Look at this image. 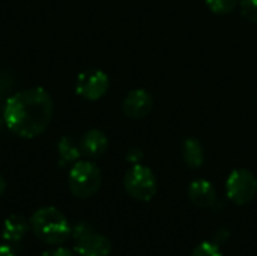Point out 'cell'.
<instances>
[{
  "label": "cell",
  "instance_id": "1",
  "mask_svg": "<svg viewBox=\"0 0 257 256\" xmlns=\"http://www.w3.org/2000/svg\"><path fill=\"white\" fill-rule=\"evenodd\" d=\"M51 118L53 100L42 88H30L14 94L3 109L6 127L24 139H33L44 133Z\"/></svg>",
  "mask_w": 257,
  "mask_h": 256
},
{
  "label": "cell",
  "instance_id": "2",
  "mask_svg": "<svg viewBox=\"0 0 257 256\" xmlns=\"http://www.w3.org/2000/svg\"><path fill=\"white\" fill-rule=\"evenodd\" d=\"M29 222L35 237L48 246L63 244L72 232L66 217L54 207H42L36 210Z\"/></svg>",
  "mask_w": 257,
  "mask_h": 256
},
{
  "label": "cell",
  "instance_id": "3",
  "mask_svg": "<svg viewBox=\"0 0 257 256\" xmlns=\"http://www.w3.org/2000/svg\"><path fill=\"white\" fill-rule=\"evenodd\" d=\"M101 184H102L101 170L95 163L89 160L75 161V164L69 170L68 186L71 193L78 199L92 198L101 189Z\"/></svg>",
  "mask_w": 257,
  "mask_h": 256
},
{
  "label": "cell",
  "instance_id": "4",
  "mask_svg": "<svg viewBox=\"0 0 257 256\" xmlns=\"http://www.w3.org/2000/svg\"><path fill=\"white\" fill-rule=\"evenodd\" d=\"M71 237L78 256H110L111 253V241L96 232L89 223H77L72 228Z\"/></svg>",
  "mask_w": 257,
  "mask_h": 256
},
{
  "label": "cell",
  "instance_id": "5",
  "mask_svg": "<svg viewBox=\"0 0 257 256\" xmlns=\"http://www.w3.org/2000/svg\"><path fill=\"white\" fill-rule=\"evenodd\" d=\"M123 187L133 199L149 202L158 192V181L148 166L137 163L126 170L123 177Z\"/></svg>",
  "mask_w": 257,
  "mask_h": 256
},
{
  "label": "cell",
  "instance_id": "6",
  "mask_svg": "<svg viewBox=\"0 0 257 256\" xmlns=\"http://www.w3.org/2000/svg\"><path fill=\"white\" fill-rule=\"evenodd\" d=\"M227 198L236 205L251 202L257 195V178L248 169L233 170L226 181Z\"/></svg>",
  "mask_w": 257,
  "mask_h": 256
},
{
  "label": "cell",
  "instance_id": "7",
  "mask_svg": "<svg viewBox=\"0 0 257 256\" xmlns=\"http://www.w3.org/2000/svg\"><path fill=\"white\" fill-rule=\"evenodd\" d=\"M110 86L107 74L101 69H87L78 74L75 81V92L90 101L102 98Z\"/></svg>",
  "mask_w": 257,
  "mask_h": 256
},
{
  "label": "cell",
  "instance_id": "8",
  "mask_svg": "<svg viewBox=\"0 0 257 256\" xmlns=\"http://www.w3.org/2000/svg\"><path fill=\"white\" fill-rule=\"evenodd\" d=\"M152 106H154V100L148 91L134 89L125 97L122 103V110L131 119H142L151 113Z\"/></svg>",
  "mask_w": 257,
  "mask_h": 256
},
{
  "label": "cell",
  "instance_id": "9",
  "mask_svg": "<svg viewBox=\"0 0 257 256\" xmlns=\"http://www.w3.org/2000/svg\"><path fill=\"white\" fill-rule=\"evenodd\" d=\"M190 201L200 208H209L217 202V190L208 180H194L188 186Z\"/></svg>",
  "mask_w": 257,
  "mask_h": 256
},
{
  "label": "cell",
  "instance_id": "10",
  "mask_svg": "<svg viewBox=\"0 0 257 256\" xmlns=\"http://www.w3.org/2000/svg\"><path fill=\"white\" fill-rule=\"evenodd\" d=\"M107 148H108V139L105 133L101 130L87 131L80 142L81 154L86 155L87 158H99L101 155L105 154Z\"/></svg>",
  "mask_w": 257,
  "mask_h": 256
},
{
  "label": "cell",
  "instance_id": "11",
  "mask_svg": "<svg viewBox=\"0 0 257 256\" xmlns=\"http://www.w3.org/2000/svg\"><path fill=\"white\" fill-rule=\"evenodd\" d=\"M30 229V222L26 220L21 214H11L6 217L2 228V238L8 243H18L24 238Z\"/></svg>",
  "mask_w": 257,
  "mask_h": 256
},
{
  "label": "cell",
  "instance_id": "12",
  "mask_svg": "<svg viewBox=\"0 0 257 256\" xmlns=\"http://www.w3.org/2000/svg\"><path fill=\"white\" fill-rule=\"evenodd\" d=\"M182 158L190 169H199L205 163V151L196 137H188L182 143Z\"/></svg>",
  "mask_w": 257,
  "mask_h": 256
},
{
  "label": "cell",
  "instance_id": "13",
  "mask_svg": "<svg viewBox=\"0 0 257 256\" xmlns=\"http://www.w3.org/2000/svg\"><path fill=\"white\" fill-rule=\"evenodd\" d=\"M59 154L62 157V164L77 161L81 155V149L75 145V142L69 137H63L59 142Z\"/></svg>",
  "mask_w": 257,
  "mask_h": 256
},
{
  "label": "cell",
  "instance_id": "14",
  "mask_svg": "<svg viewBox=\"0 0 257 256\" xmlns=\"http://www.w3.org/2000/svg\"><path fill=\"white\" fill-rule=\"evenodd\" d=\"M205 2L214 14L224 15V14L232 12L239 0H205Z\"/></svg>",
  "mask_w": 257,
  "mask_h": 256
},
{
  "label": "cell",
  "instance_id": "15",
  "mask_svg": "<svg viewBox=\"0 0 257 256\" xmlns=\"http://www.w3.org/2000/svg\"><path fill=\"white\" fill-rule=\"evenodd\" d=\"M191 256H223L220 246L214 241H203L197 244Z\"/></svg>",
  "mask_w": 257,
  "mask_h": 256
},
{
  "label": "cell",
  "instance_id": "16",
  "mask_svg": "<svg viewBox=\"0 0 257 256\" xmlns=\"http://www.w3.org/2000/svg\"><path fill=\"white\" fill-rule=\"evenodd\" d=\"M241 12L242 15L251 21L257 23V0H241Z\"/></svg>",
  "mask_w": 257,
  "mask_h": 256
},
{
  "label": "cell",
  "instance_id": "17",
  "mask_svg": "<svg viewBox=\"0 0 257 256\" xmlns=\"http://www.w3.org/2000/svg\"><path fill=\"white\" fill-rule=\"evenodd\" d=\"M142 158H143V152H142L140 149H137V148L130 149L128 154H126V160H128L130 163H134V164H137Z\"/></svg>",
  "mask_w": 257,
  "mask_h": 256
},
{
  "label": "cell",
  "instance_id": "18",
  "mask_svg": "<svg viewBox=\"0 0 257 256\" xmlns=\"http://www.w3.org/2000/svg\"><path fill=\"white\" fill-rule=\"evenodd\" d=\"M41 256H74V255H72L69 250H66V249L57 247V249H51V250L44 252Z\"/></svg>",
  "mask_w": 257,
  "mask_h": 256
},
{
  "label": "cell",
  "instance_id": "19",
  "mask_svg": "<svg viewBox=\"0 0 257 256\" xmlns=\"http://www.w3.org/2000/svg\"><path fill=\"white\" fill-rule=\"evenodd\" d=\"M0 256H15L14 250L6 246V244H0Z\"/></svg>",
  "mask_w": 257,
  "mask_h": 256
},
{
  "label": "cell",
  "instance_id": "20",
  "mask_svg": "<svg viewBox=\"0 0 257 256\" xmlns=\"http://www.w3.org/2000/svg\"><path fill=\"white\" fill-rule=\"evenodd\" d=\"M5 190H6V181L3 180V177H0V198L5 193Z\"/></svg>",
  "mask_w": 257,
  "mask_h": 256
}]
</instances>
